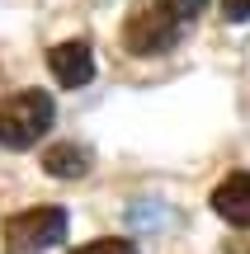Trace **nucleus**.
<instances>
[{
    "instance_id": "f257e3e1",
    "label": "nucleus",
    "mask_w": 250,
    "mask_h": 254,
    "mask_svg": "<svg viewBox=\"0 0 250 254\" xmlns=\"http://www.w3.org/2000/svg\"><path fill=\"white\" fill-rule=\"evenodd\" d=\"M52 99L43 90H19L0 104V146L5 151H28L38 146V136H47L52 127Z\"/></svg>"
},
{
    "instance_id": "f03ea898",
    "label": "nucleus",
    "mask_w": 250,
    "mask_h": 254,
    "mask_svg": "<svg viewBox=\"0 0 250 254\" xmlns=\"http://www.w3.org/2000/svg\"><path fill=\"white\" fill-rule=\"evenodd\" d=\"M66 217L62 207H28V212H14L5 221V250L9 254H38V250H52L57 240H66Z\"/></svg>"
},
{
    "instance_id": "7ed1b4c3",
    "label": "nucleus",
    "mask_w": 250,
    "mask_h": 254,
    "mask_svg": "<svg viewBox=\"0 0 250 254\" xmlns=\"http://www.w3.org/2000/svg\"><path fill=\"white\" fill-rule=\"evenodd\" d=\"M179 38H184V24H179L175 14H166L161 5L132 9L128 24H123V43H128L132 57H161V52H170Z\"/></svg>"
},
{
    "instance_id": "20e7f679",
    "label": "nucleus",
    "mask_w": 250,
    "mask_h": 254,
    "mask_svg": "<svg viewBox=\"0 0 250 254\" xmlns=\"http://www.w3.org/2000/svg\"><path fill=\"white\" fill-rule=\"evenodd\" d=\"M47 66H52L57 85H66V90H81L94 80V52L85 43H57L47 52Z\"/></svg>"
},
{
    "instance_id": "39448f33",
    "label": "nucleus",
    "mask_w": 250,
    "mask_h": 254,
    "mask_svg": "<svg viewBox=\"0 0 250 254\" xmlns=\"http://www.w3.org/2000/svg\"><path fill=\"white\" fill-rule=\"evenodd\" d=\"M213 207H217L222 221L250 231V174H227V179L213 189Z\"/></svg>"
},
{
    "instance_id": "423d86ee",
    "label": "nucleus",
    "mask_w": 250,
    "mask_h": 254,
    "mask_svg": "<svg viewBox=\"0 0 250 254\" xmlns=\"http://www.w3.org/2000/svg\"><path fill=\"white\" fill-rule=\"evenodd\" d=\"M43 170L52 174V179H85V174H90V151L76 146V141H62V146H52V151L43 155Z\"/></svg>"
},
{
    "instance_id": "0eeeda50",
    "label": "nucleus",
    "mask_w": 250,
    "mask_h": 254,
    "mask_svg": "<svg viewBox=\"0 0 250 254\" xmlns=\"http://www.w3.org/2000/svg\"><path fill=\"white\" fill-rule=\"evenodd\" d=\"M156 5L166 9V14H175L179 24H189L194 14H203V5H208V0H156Z\"/></svg>"
},
{
    "instance_id": "6e6552de",
    "label": "nucleus",
    "mask_w": 250,
    "mask_h": 254,
    "mask_svg": "<svg viewBox=\"0 0 250 254\" xmlns=\"http://www.w3.org/2000/svg\"><path fill=\"white\" fill-rule=\"evenodd\" d=\"M71 254H137V250H132L128 240H90V245H81Z\"/></svg>"
},
{
    "instance_id": "1a4fd4ad",
    "label": "nucleus",
    "mask_w": 250,
    "mask_h": 254,
    "mask_svg": "<svg viewBox=\"0 0 250 254\" xmlns=\"http://www.w3.org/2000/svg\"><path fill=\"white\" fill-rule=\"evenodd\" d=\"M222 14L232 19V24H246L250 19V0H222Z\"/></svg>"
}]
</instances>
